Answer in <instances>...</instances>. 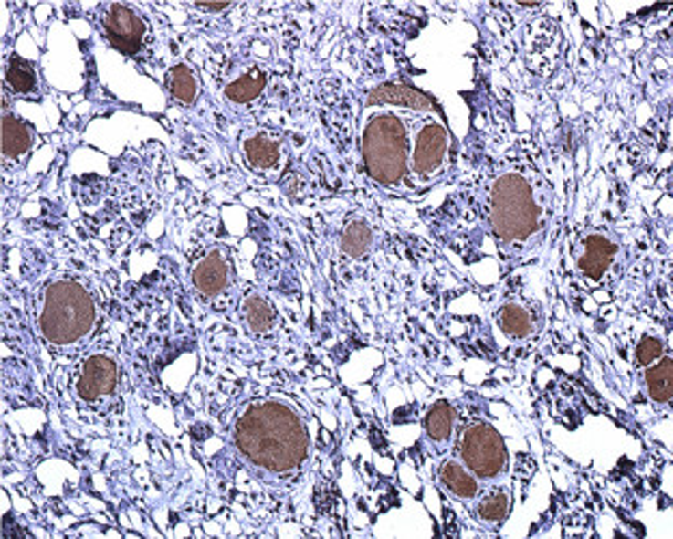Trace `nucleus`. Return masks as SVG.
Instances as JSON below:
<instances>
[{
	"label": "nucleus",
	"instance_id": "nucleus-3",
	"mask_svg": "<svg viewBox=\"0 0 673 539\" xmlns=\"http://www.w3.org/2000/svg\"><path fill=\"white\" fill-rule=\"evenodd\" d=\"M410 158L408 130L400 119L380 112L369 119L363 130V160L369 177L378 184H397L406 175Z\"/></svg>",
	"mask_w": 673,
	"mask_h": 539
},
{
	"label": "nucleus",
	"instance_id": "nucleus-19",
	"mask_svg": "<svg viewBox=\"0 0 673 539\" xmlns=\"http://www.w3.org/2000/svg\"><path fill=\"white\" fill-rule=\"evenodd\" d=\"M244 152H247L248 162L258 169H268L279 160V145L268 136H255L247 143Z\"/></svg>",
	"mask_w": 673,
	"mask_h": 539
},
{
	"label": "nucleus",
	"instance_id": "nucleus-7",
	"mask_svg": "<svg viewBox=\"0 0 673 539\" xmlns=\"http://www.w3.org/2000/svg\"><path fill=\"white\" fill-rule=\"evenodd\" d=\"M447 152H449V134L443 125L430 122L421 125L416 132L413 147H410L408 166L419 179H430L443 169Z\"/></svg>",
	"mask_w": 673,
	"mask_h": 539
},
{
	"label": "nucleus",
	"instance_id": "nucleus-22",
	"mask_svg": "<svg viewBox=\"0 0 673 539\" xmlns=\"http://www.w3.org/2000/svg\"><path fill=\"white\" fill-rule=\"evenodd\" d=\"M244 315H247L248 326L258 333L268 331L274 322L272 307L264 301V298H258V296L248 298L247 304H244Z\"/></svg>",
	"mask_w": 673,
	"mask_h": 539
},
{
	"label": "nucleus",
	"instance_id": "nucleus-11",
	"mask_svg": "<svg viewBox=\"0 0 673 539\" xmlns=\"http://www.w3.org/2000/svg\"><path fill=\"white\" fill-rule=\"evenodd\" d=\"M35 143V132L28 123L14 115L3 117V155L5 158H22L31 152Z\"/></svg>",
	"mask_w": 673,
	"mask_h": 539
},
{
	"label": "nucleus",
	"instance_id": "nucleus-17",
	"mask_svg": "<svg viewBox=\"0 0 673 539\" xmlns=\"http://www.w3.org/2000/svg\"><path fill=\"white\" fill-rule=\"evenodd\" d=\"M264 85H266L264 71L253 69V71H248V74L237 78L236 82H231L227 89V98L231 101H237V104H244V101H251L258 98Z\"/></svg>",
	"mask_w": 673,
	"mask_h": 539
},
{
	"label": "nucleus",
	"instance_id": "nucleus-5",
	"mask_svg": "<svg viewBox=\"0 0 673 539\" xmlns=\"http://www.w3.org/2000/svg\"><path fill=\"white\" fill-rule=\"evenodd\" d=\"M464 466L479 479H497L508 464L503 439L492 425L478 423L464 429L460 440Z\"/></svg>",
	"mask_w": 673,
	"mask_h": 539
},
{
	"label": "nucleus",
	"instance_id": "nucleus-20",
	"mask_svg": "<svg viewBox=\"0 0 673 539\" xmlns=\"http://www.w3.org/2000/svg\"><path fill=\"white\" fill-rule=\"evenodd\" d=\"M478 513H479V518L488 524L503 523V520L508 518V513H510V496L505 494L503 490H497V492L486 494L484 499L479 501Z\"/></svg>",
	"mask_w": 673,
	"mask_h": 539
},
{
	"label": "nucleus",
	"instance_id": "nucleus-18",
	"mask_svg": "<svg viewBox=\"0 0 673 539\" xmlns=\"http://www.w3.org/2000/svg\"><path fill=\"white\" fill-rule=\"evenodd\" d=\"M647 391L658 404H667L671 399V358H660L657 367L647 371Z\"/></svg>",
	"mask_w": 673,
	"mask_h": 539
},
{
	"label": "nucleus",
	"instance_id": "nucleus-23",
	"mask_svg": "<svg viewBox=\"0 0 673 539\" xmlns=\"http://www.w3.org/2000/svg\"><path fill=\"white\" fill-rule=\"evenodd\" d=\"M369 242H372V231H369V227L365 223H352L343 233L342 248L343 253H348L350 257H361L369 248Z\"/></svg>",
	"mask_w": 673,
	"mask_h": 539
},
{
	"label": "nucleus",
	"instance_id": "nucleus-15",
	"mask_svg": "<svg viewBox=\"0 0 673 539\" xmlns=\"http://www.w3.org/2000/svg\"><path fill=\"white\" fill-rule=\"evenodd\" d=\"M454 429V412L445 401L434 404L426 417V431L434 442H445Z\"/></svg>",
	"mask_w": 673,
	"mask_h": 539
},
{
	"label": "nucleus",
	"instance_id": "nucleus-13",
	"mask_svg": "<svg viewBox=\"0 0 673 539\" xmlns=\"http://www.w3.org/2000/svg\"><path fill=\"white\" fill-rule=\"evenodd\" d=\"M613 244L605 238H589L581 255V270L587 277H600L613 259Z\"/></svg>",
	"mask_w": 673,
	"mask_h": 539
},
{
	"label": "nucleus",
	"instance_id": "nucleus-21",
	"mask_svg": "<svg viewBox=\"0 0 673 539\" xmlns=\"http://www.w3.org/2000/svg\"><path fill=\"white\" fill-rule=\"evenodd\" d=\"M499 323H501L503 333L510 334V337H527L531 333V317L522 307L518 304H508L499 315Z\"/></svg>",
	"mask_w": 673,
	"mask_h": 539
},
{
	"label": "nucleus",
	"instance_id": "nucleus-12",
	"mask_svg": "<svg viewBox=\"0 0 673 539\" xmlns=\"http://www.w3.org/2000/svg\"><path fill=\"white\" fill-rule=\"evenodd\" d=\"M440 483L445 485L447 492H451L457 499H475L479 492L478 479L470 472L467 466H462L456 460H447L440 466Z\"/></svg>",
	"mask_w": 673,
	"mask_h": 539
},
{
	"label": "nucleus",
	"instance_id": "nucleus-4",
	"mask_svg": "<svg viewBox=\"0 0 673 539\" xmlns=\"http://www.w3.org/2000/svg\"><path fill=\"white\" fill-rule=\"evenodd\" d=\"M492 229L503 239H525L538 227V207L527 182L518 175H505L492 185L490 196Z\"/></svg>",
	"mask_w": 673,
	"mask_h": 539
},
{
	"label": "nucleus",
	"instance_id": "nucleus-24",
	"mask_svg": "<svg viewBox=\"0 0 673 539\" xmlns=\"http://www.w3.org/2000/svg\"><path fill=\"white\" fill-rule=\"evenodd\" d=\"M657 358H663V341L657 337H646L636 347V361L641 365H652Z\"/></svg>",
	"mask_w": 673,
	"mask_h": 539
},
{
	"label": "nucleus",
	"instance_id": "nucleus-9",
	"mask_svg": "<svg viewBox=\"0 0 673 539\" xmlns=\"http://www.w3.org/2000/svg\"><path fill=\"white\" fill-rule=\"evenodd\" d=\"M229 280V266L223 257L212 253L207 255L193 272V283L196 291H201L204 296H216L225 290Z\"/></svg>",
	"mask_w": 673,
	"mask_h": 539
},
{
	"label": "nucleus",
	"instance_id": "nucleus-1",
	"mask_svg": "<svg viewBox=\"0 0 673 539\" xmlns=\"http://www.w3.org/2000/svg\"><path fill=\"white\" fill-rule=\"evenodd\" d=\"M236 442L248 462L270 472L294 470L309 453L305 425L279 401H261L244 412Z\"/></svg>",
	"mask_w": 673,
	"mask_h": 539
},
{
	"label": "nucleus",
	"instance_id": "nucleus-6",
	"mask_svg": "<svg viewBox=\"0 0 673 539\" xmlns=\"http://www.w3.org/2000/svg\"><path fill=\"white\" fill-rule=\"evenodd\" d=\"M100 22H102V31L104 37L110 41L112 48H117L119 52L123 54H139L145 46L147 39V26L142 16L130 5H104L102 7V16H100Z\"/></svg>",
	"mask_w": 673,
	"mask_h": 539
},
{
	"label": "nucleus",
	"instance_id": "nucleus-8",
	"mask_svg": "<svg viewBox=\"0 0 673 539\" xmlns=\"http://www.w3.org/2000/svg\"><path fill=\"white\" fill-rule=\"evenodd\" d=\"M117 386V363L106 354L89 356L76 382V391L85 401L109 397Z\"/></svg>",
	"mask_w": 673,
	"mask_h": 539
},
{
	"label": "nucleus",
	"instance_id": "nucleus-10",
	"mask_svg": "<svg viewBox=\"0 0 673 539\" xmlns=\"http://www.w3.org/2000/svg\"><path fill=\"white\" fill-rule=\"evenodd\" d=\"M369 104L376 106H402V108H413V111H427L432 108V100L427 95H423L413 87L404 85H384L378 87L376 91L369 95Z\"/></svg>",
	"mask_w": 673,
	"mask_h": 539
},
{
	"label": "nucleus",
	"instance_id": "nucleus-16",
	"mask_svg": "<svg viewBox=\"0 0 673 539\" xmlns=\"http://www.w3.org/2000/svg\"><path fill=\"white\" fill-rule=\"evenodd\" d=\"M166 87L169 93L182 104H190L196 98V80L195 74L190 71L186 65H175L166 76Z\"/></svg>",
	"mask_w": 673,
	"mask_h": 539
},
{
	"label": "nucleus",
	"instance_id": "nucleus-2",
	"mask_svg": "<svg viewBox=\"0 0 673 539\" xmlns=\"http://www.w3.org/2000/svg\"><path fill=\"white\" fill-rule=\"evenodd\" d=\"M95 302L79 280H55L44 290L39 307V333L52 345H74L91 333Z\"/></svg>",
	"mask_w": 673,
	"mask_h": 539
},
{
	"label": "nucleus",
	"instance_id": "nucleus-14",
	"mask_svg": "<svg viewBox=\"0 0 673 539\" xmlns=\"http://www.w3.org/2000/svg\"><path fill=\"white\" fill-rule=\"evenodd\" d=\"M5 78H7V85L11 91L17 95H31L37 89V74L35 68L28 61H24L20 57H11L5 69Z\"/></svg>",
	"mask_w": 673,
	"mask_h": 539
}]
</instances>
